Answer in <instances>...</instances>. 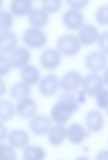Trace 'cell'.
<instances>
[{"label": "cell", "mask_w": 108, "mask_h": 160, "mask_svg": "<svg viewBox=\"0 0 108 160\" xmlns=\"http://www.w3.org/2000/svg\"><path fill=\"white\" fill-rule=\"evenodd\" d=\"M56 47L58 50L62 55L70 56L75 55L79 52L81 44L77 37L73 35L66 34L59 38Z\"/></svg>", "instance_id": "6da1fadb"}, {"label": "cell", "mask_w": 108, "mask_h": 160, "mask_svg": "<svg viewBox=\"0 0 108 160\" xmlns=\"http://www.w3.org/2000/svg\"><path fill=\"white\" fill-rule=\"evenodd\" d=\"M24 43L30 48H40L43 47L46 41V37L44 32L37 28H28L23 36Z\"/></svg>", "instance_id": "7a4b0ae2"}, {"label": "cell", "mask_w": 108, "mask_h": 160, "mask_svg": "<svg viewBox=\"0 0 108 160\" xmlns=\"http://www.w3.org/2000/svg\"><path fill=\"white\" fill-rule=\"evenodd\" d=\"M84 91L91 96L97 95L103 89V80L100 75L95 73H90L86 76L82 82Z\"/></svg>", "instance_id": "3957f363"}, {"label": "cell", "mask_w": 108, "mask_h": 160, "mask_svg": "<svg viewBox=\"0 0 108 160\" xmlns=\"http://www.w3.org/2000/svg\"><path fill=\"white\" fill-rule=\"evenodd\" d=\"M74 112V111L70 105L58 101L51 110V116L55 122L62 124L66 122L71 115Z\"/></svg>", "instance_id": "277c9868"}, {"label": "cell", "mask_w": 108, "mask_h": 160, "mask_svg": "<svg viewBox=\"0 0 108 160\" xmlns=\"http://www.w3.org/2000/svg\"><path fill=\"white\" fill-rule=\"evenodd\" d=\"M108 63L106 56L101 52H93L88 54L85 59L87 68L94 72L103 71L106 67Z\"/></svg>", "instance_id": "5b68a950"}, {"label": "cell", "mask_w": 108, "mask_h": 160, "mask_svg": "<svg viewBox=\"0 0 108 160\" xmlns=\"http://www.w3.org/2000/svg\"><path fill=\"white\" fill-rule=\"evenodd\" d=\"M62 21L68 29L76 30L80 29L84 22V17L82 13L76 9L68 10L64 13Z\"/></svg>", "instance_id": "8992f818"}, {"label": "cell", "mask_w": 108, "mask_h": 160, "mask_svg": "<svg viewBox=\"0 0 108 160\" xmlns=\"http://www.w3.org/2000/svg\"><path fill=\"white\" fill-rule=\"evenodd\" d=\"M82 77L81 74L75 70L70 71L62 78L61 81V88L66 92L75 90L81 85Z\"/></svg>", "instance_id": "52a82bcc"}, {"label": "cell", "mask_w": 108, "mask_h": 160, "mask_svg": "<svg viewBox=\"0 0 108 160\" xmlns=\"http://www.w3.org/2000/svg\"><path fill=\"white\" fill-rule=\"evenodd\" d=\"M60 81L54 74L45 76L41 81L39 85V91L43 95L50 96L54 94L59 87Z\"/></svg>", "instance_id": "ba28073f"}, {"label": "cell", "mask_w": 108, "mask_h": 160, "mask_svg": "<svg viewBox=\"0 0 108 160\" xmlns=\"http://www.w3.org/2000/svg\"><path fill=\"white\" fill-rule=\"evenodd\" d=\"M61 61L60 53L56 50L49 49L44 51L42 53L40 62L42 66L49 70L53 69L59 64Z\"/></svg>", "instance_id": "9c48e42d"}, {"label": "cell", "mask_w": 108, "mask_h": 160, "mask_svg": "<svg viewBox=\"0 0 108 160\" xmlns=\"http://www.w3.org/2000/svg\"><path fill=\"white\" fill-rule=\"evenodd\" d=\"M16 108L18 115L21 118L28 119L32 117L36 113L37 105L33 99L28 98L20 100Z\"/></svg>", "instance_id": "30bf717a"}, {"label": "cell", "mask_w": 108, "mask_h": 160, "mask_svg": "<svg viewBox=\"0 0 108 160\" xmlns=\"http://www.w3.org/2000/svg\"><path fill=\"white\" fill-rule=\"evenodd\" d=\"M30 57L28 49L24 47H19L11 52L9 58L13 68H20L27 63Z\"/></svg>", "instance_id": "8fae6325"}, {"label": "cell", "mask_w": 108, "mask_h": 160, "mask_svg": "<svg viewBox=\"0 0 108 160\" xmlns=\"http://www.w3.org/2000/svg\"><path fill=\"white\" fill-rule=\"evenodd\" d=\"M52 125L50 120L43 116H37L33 118L30 122V127L32 131L38 135L46 134Z\"/></svg>", "instance_id": "7c38bea8"}, {"label": "cell", "mask_w": 108, "mask_h": 160, "mask_svg": "<svg viewBox=\"0 0 108 160\" xmlns=\"http://www.w3.org/2000/svg\"><path fill=\"white\" fill-rule=\"evenodd\" d=\"M78 36L81 42L83 45H88L96 42L99 36V32L94 26L86 24L82 26L80 29Z\"/></svg>", "instance_id": "4fadbf2b"}, {"label": "cell", "mask_w": 108, "mask_h": 160, "mask_svg": "<svg viewBox=\"0 0 108 160\" xmlns=\"http://www.w3.org/2000/svg\"><path fill=\"white\" fill-rule=\"evenodd\" d=\"M49 16L45 10L41 8H34L30 12L28 19L30 24L36 28H42L47 23Z\"/></svg>", "instance_id": "5bb4252c"}, {"label": "cell", "mask_w": 108, "mask_h": 160, "mask_svg": "<svg viewBox=\"0 0 108 160\" xmlns=\"http://www.w3.org/2000/svg\"><path fill=\"white\" fill-rule=\"evenodd\" d=\"M17 38L16 34L10 31L1 32L0 51L3 53L11 52L17 46Z\"/></svg>", "instance_id": "9a60e30c"}, {"label": "cell", "mask_w": 108, "mask_h": 160, "mask_svg": "<svg viewBox=\"0 0 108 160\" xmlns=\"http://www.w3.org/2000/svg\"><path fill=\"white\" fill-rule=\"evenodd\" d=\"M86 123L88 128L94 132H98L102 128L104 123L103 117L99 111L92 110L86 115Z\"/></svg>", "instance_id": "2e32d148"}, {"label": "cell", "mask_w": 108, "mask_h": 160, "mask_svg": "<svg viewBox=\"0 0 108 160\" xmlns=\"http://www.w3.org/2000/svg\"><path fill=\"white\" fill-rule=\"evenodd\" d=\"M10 144L16 148H22L27 146L29 137L27 133L22 130H16L11 132L8 136Z\"/></svg>", "instance_id": "e0dca14e"}, {"label": "cell", "mask_w": 108, "mask_h": 160, "mask_svg": "<svg viewBox=\"0 0 108 160\" xmlns=\"http://www.w3.org/2000/svg\"><path fill=\"white\" fill-rule=\"evenodd\" d=\"M21 76L22 81L28 85L37 84L40 79L39 71L31 65H26L22 68Z\"/></svg>", "instance_id": "ac0fdd59"}, {"label": "cell", "mask_w": 108, "mask_h": 160, "mask_svg": "<svg viewBox=\"0 0 108 160\" xmlns=\"http://www.w3.org/2000/svg\"><path fill=\"white\" fill-rule=\"evenodd\" d=\"M32 0H12L10 10L12 13L16 16L27 15L32 7Z\"/></svg>", "instance_id": "d6986e66"}, {"label": "cell", "mask_w": 108, "mask_h": 160, "mask_svg": "<svg viewBox=\"0 0 108 160\" xmlns=\"http://www.w3.org/2000/svg\"><path fill=\"white\" fill-rule=\"evenodd\" d=\"M66 132L69 140L75 144H78L82 142L86 135V132L83 127L77 123L71 125Z\"/></svg>", "instance_id": "ffe728a7"}, {"label": "cell", "mask_w": 108, "mask_h": 160, "mask_svg": "<svg viewBox=\"0 0 108 160\" xmlns=\"http://www.w3.org/2000/svg\"><path fill=\"white\" fill-rule=\"evenodd\" d=\"M66 133V129L64 126L61 124L55 125L49 131L48 136L49 141L54 146L58 145L64 139Z\"/></svg>", "instance_id": "44dd1931"}, {"label": "cell", "mask_w": 108, "mask_h": 160, "mask_svg": "<svg viewBox=\"0 0 108 160\" xmlns=\"http://www.w3.org/2000/svg\"><path fill=\"white\" fill-rule=\"evenodd\" d=\"M12 96L17 100H21L28 98L30 94V89L28 85L20 82L13 85L10 89Z\"/></svg>", "instance_id": "7402d4cb"}, {"label": "cell", "mask_w": 108, "mask_h": 160, "mask_svg": "<svg viewBox=\"0 0 108 160\" xmlns=\"http://www.w3.org/2000/svg\"><path fill=\"white\" fill-rule=\"evenodd\" d=\"M46 155L44 150L37 146H30L26 147L23 152V157L26 160H42Z\"/></svg>", "instance_id": "603a6c76"}, {"label": "cell", "mask_w": 108, "mask_h": 160, "mask_svg": "<svg viewBox=\"0 0 108 160\" xmlns=\"http://www.w3.org/2000/svg\"><path fill=\"white\" fill-rule=\"evenodd\" d=\"M15 108L13 105L7 100L0 102V120L2 121L10 120L14 116Z\"/></svg>", "instance_id": "cb8c5ba5"}, {"label": "cell", "mask_w": 108, "mask_h": 160, "mask_svg": "<svg viewBox=\"0 0 108 160\" xmlns=\"http://www.w3.org/2000/svg\"><path fill=\"white\" fill-rule=\"evenodd\" d=\"M1 32L10 29L13 23V18L11 14L7 11L2 10L0 12Z\"/></svg>", "instance_id": "d4e9b609"}, {"label": "cell", "mask_w": 108, "mask_h": 160, "mask_svg": "<svg viewBox=\"0 0 108 160\" xmlns=\"http://www.w3.org/2000/svg\"><path fill=\"white\" fill-rule=\"evenodd\" d=\"M42 5L45 10L50 13L57 12L62 5V0H42Z\"/></svg>", "instance_id": "484cf974"}, {"label": "cell", "mask_w": 108, "mask_h": 160, "mask_svg": "<svg viewBox=\"0 0 108 160\" xmlns=\"http://www.w3.org/2000/svg\"><path fill=\"white\" fill-rule=\"evenodd\" d=\"M96 18L97 22L100 25H108V4L99 8L96 12Z\"/></svg>", "instance_id": "4316f807"}, {"label": "cell", "mask_w": 108, "mask_h": 160, "mask_svg": "<svg viewBox=\"0 0 108 160\" xmlns=\"http://www.w3.org/2000/svg\"><path fill=\"white\" fill-rule=\"evenodd\" d=\"M16 157L15 152L11 147L5 144L0 145V159L15 160Z\"/></svg>", "instance_id": "83f0119b"}, {"label": "cell", "mask_w": 108, "mask_h": 160, "mask_svg": "<svg viewBox=\"0 0 108 160\" xmlns=\"http://www.w3.org/2000/svg\"><path fill=\"white\" fill-rule=\"evenodd\" d=\"M96 100L98 106L103 109L108 108V89H102L97 95Z\"/></svg>", "instance_id": "f1b7e54d"}, {"label": "cell", "mask_w": 108, "mask_h": 160, "mask_svg": "<svg viewBox=\"0 0 108 160\" xmlns=\"http://www.w3.org/2000/svg\"><path fill=\"white\" fill-rule=\"evenodd\" d=\"M12 64L9 58L1 54L0 55V76H4L10 71Z\"/></svg>", "instance_id": "f546056e"}, {"label": "cell", "mask_w": 108, "mask_h": 160, "mask_svg": "<svg viewBox=\"0 0 108 160\" xmlns=\"http://www.w3.org/2000/svg\"><path fill=\"white\" fill-rule=\"evenodd\" d=\"M99 45L101 51L108 54V31L102 32L99 38Z\"/></svg>", "instance_id": "4dcf8cb0"}, {"label": "cell", "mask_w": 108, "mask_h": 160, "mask_svg": "<svg viewBox=\"0 0 108 160\" xmlns=\"http://www.w3.org/2000/svg\"><path fill=\"white\" fill-rule=\"evenodd\" d=\"M68 4L75 9H81L88 4L89 0H66Z\"/></svg>", "instance_id": "1f68e13d"}, {"label": "cell", "mask_w": 108, "mask_h": 160, "mask_svg": "<svg viewBox=\"0 0 108 160\" xmlns=\"http://www.w3.org/2000/svg\"><path fill=\"white\" fill-rule=\"evenodd\" d=\"M103 80L105 83L108 86V68L104 72Z\"/></svg>", "instance_id": "d6a6232c"}]
</instances>
